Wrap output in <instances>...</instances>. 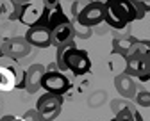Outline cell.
Listing matches in <instances>:
<instances>
[{
  "label": "cell",
  "instance_id": "1",
  "mask_svg": "<svg viewBox=\"0 0 150 121\" xmlns=\"http://www.w3.org/2000/svg\"><path fill=\"white\" fill-rule=\"evenodd\" d=\"M146 9L141 0H107L105 2V23L115 29L123 30L136 20H143Z\"/></svg>",
  "mask_w": 150,
  "mask_h": 121
},
{
  "label": "cell",
  "instance_id": "2",
  "mask_svg": "<svg viewBox=\"0 0 150 121\" xmlns=\"http://www.w3.org/2000/svg\"><path fill=\"white\" fill-rule=\"evenodd\" d=\"M75 20H77L79 25L89 27V29L100 25L102 22H105V2H98V0L88 2Z\"/></svg>",
  "mask_w": 150,
  "mask_h": 121
},
{
  "label": "cell",
  "instance_id": "3",
  "mask_svg": "<svg viewBox=\"0 0 150 121\" xmlns=\"http://www.w3.org/2000/svg\"><path fill=\"white\" fill-rule=\"evenodd\" d=\"M63 96L59 94H52V93H45L38 98L36 102V109L41 114V121H52L61 114L63 109Z\"/></svg>",
  "mask_w": 150,
  "mask_h": 121
},
{
  "label": "cell",
  "instance_id": "4",
  "mask_svg": "<svg viewBox=\"0 0 150 121\" xmlns=\"http://www.w3.org/2000/svg\"><path fill=\"white\" fill-rule=\"evenodd\" d=\"M71 84H70V78L66 75H63V71L55 70V71H47L43 75L41 80V89H45V93H52V94H66L70 91Z\"/></svg>",
  "mask_w": 150,
  "mask_h": 121
},
{
  "label": "cell",
  "instance_id": "5",
  "mask_svg": "<svg viewBox=\"0 0 150 121\" xmlns=\"http://www.w3.org/2000/svg\"><path fill=\"white\" fill-rule=\"evenodd\" d=\"M125 73L130 77H136L141 82L150 80V57H143L139 53H134L125 59Z\"/></svg>",
  "mask_w": 150,
  "mask_h": 121
},
{
  "label": "cell",
  "instance_id": "6",
  "mask_svg": "<svg viewBox=\"0 0 150 121\" xmlns=\"http://www.w3.org/2000/svg\"><path fill=\"white\" fill-rule=\"evenodd\" d=\"M27 41L36 48H48L52 46V30L47 23H36L27 29V34L23 36Z\"/></svg>",
  "mask_w": 150,
  "mask_h": 121
},
{
  "label": "cell",
  "instance_id": "7",
  "mask_svg": "<svg viewBox=\"0 0 150 121\" xmlns=\"http://www.w3.org/2000/svg\"><path fill=\"white\" fill-rule=\"evenodd\" d=\"M0 46H2V50H4L6 55H9L13 59H23L32 50V45L27 41L25 37H9Z\"/></svg>",
  "mask_w": 150,
  "mask_h": 121
},
{
  "label": "cell",
  "instance_id": "8",
  "mask_svg": "<svg viewBox=\"0 0 150 121\" xmlns=\"http://www.w3.org/2000/svg\"><path fill=\"white\" fill-rule=\"evenodd\" d=\"M111 110L115 112V117L118 121H143L138 109L132 103H129L125 98L123 100H112L111 102Z\"/></svg>",
  "mask_w": 150,
  "mask_h": 121
},
{
  "label": "cell",
  "instance_id": "9",
  "mask_svg": "<svg viewBox=\"0 0 150 121\" xmlns=\"http://www.w3.org/2000/svg\"><path fill=\"white\" fill-rule=\"evenodd\" d=\"M75 37H77V29H75V25L68 20V22L52 29V46L57 48V46H61L68 41H75Z\"/></svg>",
  "mask_w": 150,
  "mask_h": 121
},
{
  "label": "cell",
  "instance_id": "10",
  "mask_svg": "<svg viewBox=\"0 0 150 121\" xmlns=\"http://www.w3.org/2000/svg\"><path fill=\"white\" fill-rule=\"evenodd\" d=\"M115 87L125 100H134L138 94V86L134 82V77H130L125 71L115 77Z\"/></svg>",
  "mask_w": 150,
  "mask_h": 121
},
{
  "label": "cell",
  "instance_id": "11",
  "mask_svg": "<svg viewBox=\"0 0 150 121\" xmlns=\"http://www.w3.org/2000/svg\"><path fill=\"white\" fill-rule=\"evenodd\" d=\"M138 41L139 39L132 37V36H123V37H115L112 39V52L122 55L123 59L130 57V55H134L136 50H138Z\"/></svg>",
  "mask_w": 150,
  "mask_h": 121
},
{
  "label": "cell",
  "instance_id": "12",
  "mask_svg": "<svg viewBox=\"0 0 150 121\" xmlns=\"http://www.w3.org/2000/svg\"><path fill=\"white\" fill-rule=\"evenodd\" d=\"M45 73H47V68L43 64L29 66V70L25 71V89H27V93L32 94V93H36L41 87V80H43Z\"/></svg>",
  "mask_w": 150,
  "mask_h": 121
},
{
  "label": "cell",
  "instance_id": "13",
  "mask_svg": "<svg viewBox=\"0 0 150 121\" xmlns=\"http://www.w3.org/2000/svg\"><path fill=\"white\" fill-rule=\"evenodd\" d=\"M41 18H43V7L40 9L34 4H25L22 9V14H20V22L27 27H32L36 23H40Z\"/></svg>",
  "mask_w": 150,
  "mask_h": 121
},
{
  "label": "cell",
  "instance_id": "14",
  "mask_svg": "<svg viewBox=\"0 0 150 121\" xmlns=\"http://www.w3.org/2000/svg\"><path fill=\"white\" fill-rule=\"evenodd\" d=\"M18 86V78L13 73L11 68H7L6 64H0V91H13Z\"/></svg>",
  "mask_w": 150,
  "mask_h": 121
},
{
  "label": "cell",
  "instance_id": "15",
  "mask_svg": "<svg viewBox=\"0 0 150 121\" xmlns=\"http://www.w3.org/2000/svg\"><path fill=\"white\" fill-rule=\"evenodd\" d=\"M0 6H2V13L7 20H11V22L20 20L23 6L18 2V0H0Z\"/></svg>",
  "mask_w": 150,
  "mask_h": 121
},
{
  "label": "cell",
  "instance_id": "16",
  "mask_svg": "<svg viewBox=\"0 0 150 121\" xmlns=\"http://www.w3.org/2000/svg\"><path fill=\"white\" fill-rule=\"evenodd\" d=\"M134 102L139 107H150V91H138Z\"/></svg>",
  "mask_w": 150,
  "mask_h": 121
},
{
  "label": "cell",
  "instance_id": "17",
  "mask_svg": "<svg viewBox=\"0 0 150 121\" xmlns=\"http://www.w3.org/2000/svg\"><path fill=\"white\" fill-rule=\"evenodd\" d=\"M136 53H139L143 57H150V39H139Z\"/></svg>",
  "mask_w": 150,
  "mask_h": 121
},
{
  "label": "cell",
  "instance_id": "18",
  "mask_svg": "<svg viewBox=\"0 0 150 121\" xmlns=\"http://www.w3.org/2000/svg\"><path fill=\"white\" fill-rule=\"evenodd\" d=\"M23 121H41V114L38 112V109H32V110H27L23 116H22Z\"/></svg>",
  "mask_w": 150,
  "mask_h": 121
},
{
  "label": "cell",
  "instance_id": "19",
  "mask_svg": "<svg viewBox=\"0 0 150 121\" xmlns=\"http://www.w3.org/2000/svg\"><path fill=\"white\" fill-rule=\"evenodd\" d=\"M61 6V0H43V7L45 9H55Z\"/></svg>",
  "mask_w": 150,
  "mask_h": 121
},
{
  "label": "cell",
  "instance_id": "20",
  "mask_svg": "<svg viewBox=\"0 0 150 121\" xmlns=\"http://www.w3.org/2000/svg\"><path fill=\"white\" fill-rule=\"evenodd\" d=\"M0 121H23L22 117H16V116H4V117H0Z\"/></svg>",
  "mask_w": 150,
  "mask_h": 121
},
{
  "label": "cell",
  "instance_id": "21",
  "mask_svg": "<svg viewBox=\"0 0 150 121\" xmlns=\"http://www.w3.org/2000/svg\"><path fill=\"white\" fill-rule=\"evenodd\" d=\"M143 2V6H145V9H146V13L150 11V0H141Z\"/></svg>",
  "mask_w": 150,
  "mask_h": 121
},
{
  "label": "cell",
  "instance_id": "22",
  "mask_svg": "<svg viewBox=\"0 0 150 121\" xmlns=\"http://www.w3.org/2000/svg\"><path fill=\"white\" fill-rule=\"evenodd\" d=\"M18 2H20L22 6H25V4H30V2H32V0H18Z\"/></svg>",
  "mask_w": 150,
  "mask_h": 121
},
{
  "label": "cell",
  "instance_id": "23",
  "mask_svg": "<svg viewBox=\"0 0 150 121\" xmlns=\"http://www.w3.org/2000/svg\"><path fill=\"white\" fill-rule=\"evenodd\" d=\"M0 16H4V13H2V6H0Z\"/></svg>",
  "mask_w": 150,
  "mask_h": 121
},
{
  "label": "cell",
  "instance_id": "24",
  "mask_svg": "<svg viewBox=\"0 0 150 121\" xmlns=\"http://www.w3.org/2000/svg\"><path fill=\"white\" fill-rule=\"evenodd\" d=\"M111 121H118V119H116V117H112V119H111Z\"/></svg>",
  "mask_w": 150,
  "mask_h": 121
}]
</instances>
